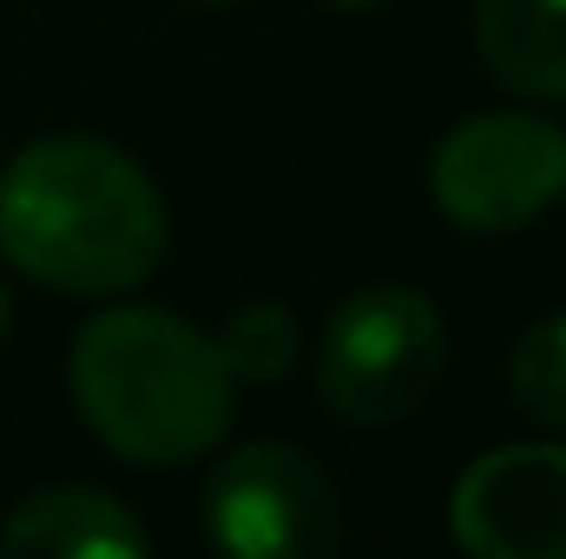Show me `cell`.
Instances as JSON below:
<instances>
[{
	"instance_id": "cell-11",
	"label": "cell",
	"mask_w": 566,
	"mask_h": 559,
	"mask_svg": "<svg viewBox=\"0 0 566 559\" xmlns=\"http://www.w3.org/2000/svg\"><path fill=\"white\" fill-rule=\"evenodd\" d=\"M7 323H13V296H7V257H0V336H7Z\"/></svg>"
},
{
	"instance_id": "cell-10",
	"label": "cell",
	"mask_w": 566,
	"mask_h": 559,
	"mask_svg": "<svg viewBox=\"0 0 566 559\" xmlns=\"http://www.w3.org/2000/svg\"><path fill=\"white\" fill-rule=\"evenodd\" d=\"M507 389H514V402H521L527 421L566 434V309L547 316V323H534V329L514 342V356H507Z\"/></svg>"
},
{
	"instance_id": "cell-3",
	"label": "cell",
	"mask_w": 566,
	"mask_h": 559,
	"mask_svg": "<svg viewBox=\"0 0 566 559\" xmlns=\"http://www.w3.org/2000/svg\"><path fill=\"white\" fill-rule=\"evenodd\" d=\"M448 369V323L409 283H369L343 296L316 342V395L336 421L389 428L434 395Z\"/></svg>"
},
{
	"instance_id": "cell-2",
	"label": "cell",
	"mask_w": 566,
	"mask_h": 559,
	"mask_svg": "<svg viewBox=\"0 0 566 559\" xmlns=\"http://www.w3.org/2000/svg\"><path fill=\"white\" fill-rule=\"evenodd\" d=\"M66 389L80 421L133 467H185L211 454L238 415V376L218 342L151 303H113L80 323Z\"/></svg>"
},
{
	"instance_id": "cell-1",
	"label": "cell",
	"mask_w": 566,
	"mask_h": 559,
	"mask_svg": "<svg viewBox=\"0 0 566 559\" xmlns=\"http://www.w3.org/2000/svg\"><path fill=\"white\" fill-rule=\"evenodd\" d=\"M0 257L60 296H126L165 257V198L119 145L46 133L0 171Z\"/></svg>"
},
{
	"instance_id": "cell-9",
	"label": "cell",
	"mask_w": 566,
	"mask_h": 559,
	"mask_svg": "<svg viewBox=\"0 0 566 559\" xmlns=\"http://www.w3.org/2000/svg\"><path fill=\"white\" fill-rule=\"evenodd\" d=\"M211 342H218V356H224V369L238 382H277V376H290V362L303 349L296 316L283 303H244V309H231Z\"/></svg>"
},
{
	"instance_id": "cell-8",
	"label": "cell",
	"mask_w": 566,
	"mask_h": 559,
	"mask_svg": "<svg viewBox=\"0 0 566 559\" xmlns=\"http://www.w3.org/2000/svg\"><path fill=\"white\" fill-rule=\"evenodd\" d=\"M474 53L507 93L566 106V0H474Z\"/></svg>"
},
{
	"instance_id": "cell-7",
	"label": "cell",
	"mask_w": 566,
	"mask_h": 559,
	"mask_svg": "<svg viewBox=\"0 0 566 559\" xmlns=\"http://www.w3.org/2000/svg\"><path fill=\"white\" fill-rule=\"evenodd\" d=\"M7 559H145L151 534L106 487H40L0 520Z\"/></svg>"
},
{
	"instance_id": "cell-5",
	"label": "cell",
	"mask_w": 566,
	"mask_h": 559,
	"mask_svg": "<svg viewBox=\"0 0 566 559\" xmlns=\"http://www.w3.org/2000/svg\"><path fill=\"white\" fill-rule=\"evenodd\" d=\"M205 534L238 559H323L343 547V500L303 447L244 441L205 481Z\"/></svg>"
},
{
	"instance_id": "cell-12",
	"label": "cell",
	"mask_w": 566,
	"mask_h": 559,
	"mask_svg": "<svg viewBox=\"0 0 566 559\" xmlns=\"http://www.w3.org/2000/svg\"><path fill=\"white\" fill-rule=\"evenodd\" d=\"M323 7H336V13H369V7H382V0H323Z\"/></svg>"
},
{
	"instance_id": "cell-4",
	"label": "cell",
	"mask_w": 566,
	"mask_h": 559,
	"mask_svg": "<svg viewBox=\"0 0 566 559\" xmlns=\"http://www.w3.org/2000/svg\"><path fill=\"white\" fill-rule=\"evenodd\" d=\"M428 198L461 231H521L566 198V126L541 113H474L428 151Z\"/></svg>"
},
{
	"instance_id": "cell-6",
	"label": "cell",
	"mask_w": 566,
	"mask_h": 559,
	"mask_svg": "<svg viewBox=\"0 0 566 559\" xmlns=\"http://www.w3.org/2000/svg\"><path fill=\"white\" fill-rule=\"evenodd\" d=\"M448 527L474 559H566V441L488 447L454 481Z\"/></svg>"
},
{
	"instance_id": "cell-13",
	"label": "cell",
	"mask_w": 566,
	"mask_h": 559,
	"mask_svg": "<svg viewBox=\"0 0 566 559\" xmlns=\"http://www.w3.org/2000/svg\"><path fill=\"white\" fill-rule=\"evenodd\" d=\"M198 7H231V0H198Z\"/></svg>"
}]
</instances>
